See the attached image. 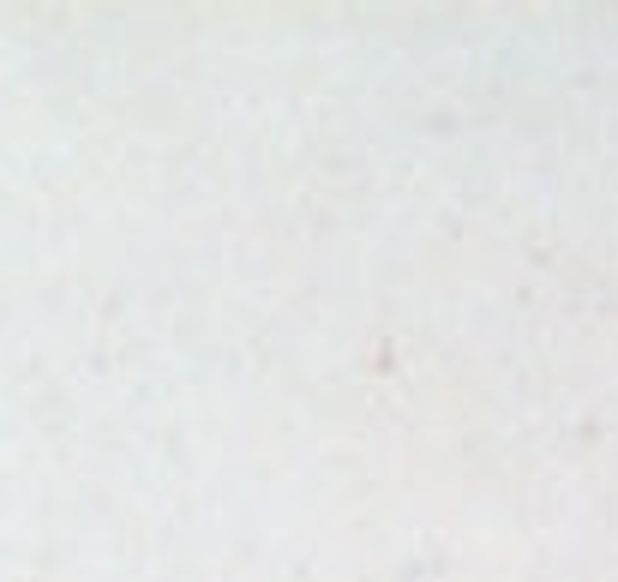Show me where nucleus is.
Here are the masks:
<instances>
[]
</instances>
